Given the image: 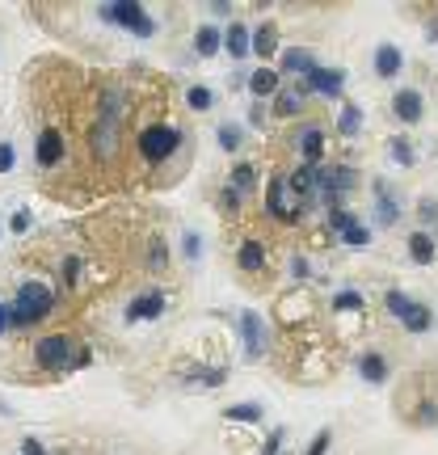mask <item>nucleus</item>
Instances as JSON below:
<instances>
[{
  "label": "nucleus",
  "instance_id": "393cba45",
  "mask_svg": "<svg viewBox=\"0 0 438 455\" xmlns=\"http://www.w3.org/2000/svg\"><path fill=\"white\" fill-rule=\"evenodd\" d=\"M148 266H152V274H165V266H169V253H165L160 236H152V245H148Z\"/></svg>",
  "mask_w": 438,
  "mask_h": 455
},
{
  "label": "nucleus",
  "instance_id": "72a5a7b5",
  "mask_svg": "<svg viewBox=\"0 0 438 455\" xmlns=\"http://www.w3.org/2000/svg\"><path fill=\"white\" fill-rule=\"evenodd\" d=\"M17 169V148L8 139H0V173H13Z\"/></svg>",
  "mask_w": 438,
  "mask_h": 455
},
{
  "label": "nucleus",
  "instance_id": "423d86ee",
  "mask_svg": "<svg viewBox=\"0 0 438 455\" xmlns=\"http://www.w3.org/2000/svg\"><path fill=\"white\" fill-rule=\"evenodd\" d=\"M34 156H38V169L63 165V135H59L55 127H42V131H38V143H34Z\"/></svg>",
  "mask_w": 438,
  "mask_h": 455
},
{
  "label": "nucleus",
  "instance_id": "e433bc0d",
  "mask_svg": "<svg viewBox=\"0 0 438 455\" xmlns=\"http://www.w3.org/2000/svg\"><path fill=\"white\" fill-rule=\"evenodd\" d=\"M329 451V430H321L316 439H312V447H308V455H325Z\"/></svg>",
  "mask_w": 438,
  "mask_h": 455
},
{
  "label": "nucleus",
  "instance_id": "f8f14e48",
  "mask_svg": "<svg viewBox=\"0 0 438 455\" xmlns=\"http://www.w3.org/2000/svg\"><path fill=\"white\" fill-rule=\"evenodd\" d=\"M236 266L245 270V274H257L262 266H266V249H262V241H240V249H236Z\"/></svg>",
  "mask_w": 438,
  "mask_h": 455
},
{
  "label": "nucleus",
  "instance_id": "2eb2a0df",
  "mask_svg": "<svg viewBox=\"0 0 438 455\" xmlns=\"http://www.w3.org/2000/svg\"><path fill=\"white\" fill-rule=\"evenodd\" d=\"M283 198H287V173H274V177H270V198H266V207H270V215H278V219H295V215L283 207Z\"/></svg>",
  "mask_w": 438,
  "mask_h": 455
},
{
  "label": "nucleus",
  "instance_id": "4c0bfd02",
  "mask_svg": "<svg viewBox=\"0 0 438 455\" xmlns=\"http://www.w3.org/2000/svg\"><path fill=\"white\" fill-rule=\"evenodd\" d=\"M278 447H283V430H274V435L266 439V447H262V455H278Z\"/></svg>",
  "mask_w": 438,
  "mask_h": 455
},
{
  "label": "nucleus",
  "instance_id": "4468645a",
  "mask_svg": "<svg viewBox=\"0 0 438 455\" xmlns=\"http://www.w3.org/2000/svg\"><path fill=\"white\" fill-rule=\"evenodd\" d=\"M278 80H283V76H278L274 68H257V72L249 76V93H253V97H274V93H278Z\"/></svg>",
  "mask_w": 438,
  "mask_h": 455
},
{
  "label": "nucleus",
  "instance_id": "bb28decb",
  "mask_svg": "<svg viewBox=\"0 0 438 455\" xmlns=\"http://www.w3.org/2000/svg\"><path fill=\"white\" fill-rule=\"evenodd\" d=\"M211 101H215V97H211L207 84H194V89L186 93V105H190V110H211Z\"/></svg>",
  "mask_w": 438,
  "mask_h": 455
},
{
  "label": "nucleus",
  "instance_id": "ddd939ff",
  "mask_svg": "<svg viewBox=\"0 0 438 455\" xmlns=\"http://www.w3.org/2000/svg\"><path fill=\"white\" fill-rule=\"evenodd\" d=\"M401 68H405V55H401L392 42L375 46V72H380V76H401Z\"/></svg>",
  "mask_w": 438,
  "mask_h": 455
},
{
  "label": "nucleus",
  "instance_id": "f704fd0d",
  "mask_svg": "<svg viewBox=\"0 0 438 455\" xmlns=\"http://www.w3.org/2000/svg\"><path fill=\"white\" fill-rule=\"evenodd\" d=\"M219 143H224L228 152H236V148H240V127H232V122L219 127Z\"/></svg>",
  "mask_w": 438,
  "mask_h": 455
},
{
  "label": "nucleus",
  "instance_id": "5701e85b",
  "mask_svg": "<svg viewBox=\"0 0 438 455\" xmlns=\"http://www.w3.org/2000/svg\"><path fill=\"white\" fill-rule=\"evenodd\" d=\"M249 46H257V55H262V59H270V55L278 51V30H274V25H262V30H257V38H253Z\"/></svg>",
  "mask_w": 438,
  "mask_h": 455
},
{
  "label": "nucleus",
  "instance_id": "1a4fd4ad",
  "mask_svg": "<svg viewBox=\"0 0 438 455\" xmlns=\"http://www.w3.org/2000/svg\"><path fill=\"white\" fill-rule=\"evenodd\" d=\"M295 139H299V156H304V165H312V169H316V165H321V156H325V131H321V127H304Z\"/></svg>",
  "mask_w": 438,
  "mask_h": 455
},
{
  "label": "nucleus",
  "instance_id": "412c9836",
  "mask_svg": "<svg viewBox=\"0 0 438 455\" xmlns=\"http://www.w3.org/2000/svg\"><path fill=\"white\" fill-rule=\"evenodd\" d=\"M253 186H257V169H253L249 160H240V165L232 169V190H236V194H249Z\"/></svg>",
  "mask_w": 438,
  "mask_h": 455
},
{
  "label": "nucleus",
  "instance_id": "20e7f679",
  "mask_svg": "<svg viewBox=\"0 0 438 455\" xmlns=\"http://www.w3.org/2000/svg\"><path fill=\"white\" fill-rule=\"evenodd\" d=\"M342 84H346V72L342 68H312L308 76H304V93H321V97H337L342 93Z\"/></svg>",
  "mask_w": 438,
  "mask_h": 455
},
{
  "label": "nucleus",
  "instance_id": "a878e982",
  "mask_svg": "<svg viewBox=\"0 0 438 455\" xmlns=\"http://www.w3.org/2000/svg\"><path fill=\"white\" fill-rule=\"evenodd\" d=\"M430 321H434V316H430V308H422V304H418V308L405 316V329H409V333H426V329H430Z\"/></svg>",
  "mask_w": 438,
  "mask_h": 455
},
{
  "label": "nucleus",
  "instance_id": "473e14b6",
  "mask_svg": "<svg viewBox=\"0 0 438 455\" xmlns=\"http://www.w3.org/2000/svg\"><path fill=\"white\" fill-rule=\"evenodd\" d=\"M342 241H346V245H354V249H363V245L371 241V232H367L363 224H354V228H346V232H342Z\"/></svg>",
  "mask_w": 438,
  "mask_h": 455
},
{
  "label": "nucleus",
  "instance_id": "2f4dec72",
  "mask_svg": "<svg viewBox=\"0 0 438 455\" xmlns=\"http://www.w3.org/2000/svg\"><path fill=\"white\" fill-rule=\"evenodd\" d=\"M257 418H262L257 405H232L228 409V422H257Z\"/></svg>",
  "mask_w": 438,
  "mask_h": 455
},
{
  "label": "nucleus",
  "instance_id": "6e6552de",
  "mask_svg": "<svg viewBox=\"0 0 438 455\" xmlns=\"http://www.w3.org/2000/svg\"><path fill=\"white\" fill-rule=\"evenodd\" d=\"M392 110H397V118H401V122H422L426 101H422V93H418V89H401V93L392 97Z\"/></svg>",
  "mask_w": 438,
  "mask_h": 455
},
{
  "label": "nucleus",
  "instance_id": "f3484780",
  "mask_svg": "<svg viewBox=\"0 0 438 455\" xmlns=\"http://www.w3.org/2000/svg\"><path fill=\"white\" fill-rule=\"evenodd\" d=\"M359 371H363V380L367 384H384L388 380V363H384V354H363V363H359Z\"/></svg>",
  "mask_w": 438,
  "mask_h": 455
},
{
  "label": "nucleus",
  "instance_id": "c85d7f7f",
  "mask_svg": "<svg viewBox=\"0 0 438 455\" xmlns=\"http://www.w3.org/2000/svg\"><path fill=\"white\" fill-rule=\"evenodd\" d=\"M388 148H392V160H397V165H413V148H409V139H405V135H392V139H388Z\"/></svg>",
  "mask_w": 438,
  "mask_h": 455
},
{
  "label": "nucleus",
  "instance_id": "f257e3e1",
  "mask_svg": "<svg viewBox=\"0 0 438 455\" xmlns=\"http://www.w3.org/2000/svg\"><path fill=\"white\" fill-rule=\"evenodd\" d=\"M51 312H55V291H51V283H38V278L17 283L13 304H8V325L25 329V325H38V321L51 316Z\"/></svg>",
  "mask_w": 438,
  "mask_h": 455
},
{
  "label": "nucleus",
  "instance_id": "39448f33",
  "mask_svg": "<svg viewBox=\"0 0 438 455\" xmlns=\"http://www.w3.org/2000/svg\"><path fill=\"white\" fill-rule=\"evenodd\" d=\"M105 17H110V21H118V25H127V30H135V34H152V30H156V25H152V17H148L135 0H122V4L105 8Z\"/></svg>",
  "mask_w": 438,
  "mask_h": 455
},
{
  "label": "nucleus",
  "instance_id": "7c9ffc66",
  "mask_svg": "<svg viewBox=\"0 0 438 455\" xmlns=\"http://www.w3.org/2000/svg\"><path fill=\"white\" fill-rule=\"evenodd\" d=\"M333 308L337 312H359L363 308V295L359 291H342V295H333Z\"/></svg>",
  "mask_w": 438,
  "mask_h": 455
},
{
  "label": "nucleus",
  "instance_id": "9d476101",
  "mask_svg": "<svg viewBox=\"0 0 438 455\" xmlns=\"http://www.w3.org/2000/svg\"><path fill=\"white\" fill-rule=\"evenodd\" d=\"M160 308H165V295L160 291H143V295L131 300L127 321H152V316H160Z\"/></svg>",
  "mask_w": 438,
  "mask_h": 455
},
{
  "label": "nucleus",
  "instance_id": "9b49d317",
  "mask_svg": "<svg viewBox=\"0 0 438 455\" xmlns=\"http://www.w3.org/2000/svg\"><path fill=\"white\" fill-rule=\"evenodd\" d=\"M312 68H316V55L304 51V46H291V51H283V72L278 76H308Z\"/></svg>",
  "mask_w": 438,
  "mask_h": 455
},
{
  "label": "nucleus",
  "instance_id": "6ab92c4d",
  "mask_svg": "<svg viewBox=\"0 0 438 455\" xmlns=\"http://www.w3.org/2000/svg\"><path fill=\"white\" fill-rule=\"evenodd\" d=\"M287 186L299 194V198H308L312 190H316V169L312 165H304V169H295V173H287Z\"/></svg>",
  "mask_w": 438,
  "mask_h": 455
},
{
  "label": "nucleus",
  "instance_id": "cd10ccee",
  "mask_svg": "<svg viewBox=\"0 0 438 455\" xmlns=\"http://www.w3.org/2000/svg\"><path fill=\"white\" fill-rule=\"evenodd\" d=\"M337 127H342V135H354V131L363 127V110H359V105H346L342 118H337Z\"/></svg>",
  "mask_w": 438,
  "mask_h": 455
},
{
  "label": "nucleus",
  "instance_id": "c756f323",
  "mask_svg": "<svg viewBox=\"0 0 438 455\" xmlns=\"http://www.w3.org/2000/svg\"><path fill=\"white\" fill-rule=\"evenodd\" d=\"M380 194H384V186H380ZM375 215H380V224H397V219H401V207H397V203H392V198L384 194V198H380V211H375Z\"/></svg>",
  "mask_w": 438,
  "mask_h": 455
},
{
  "label": "nucleus",
  "instance_id": "c9c22d12",
  "mask_svg": "<svg viewBox=\"0 0 438 455\" xmlns=\"http://www.w3.org/2000/svg\"><path fill=\"white\" fill-rule=\"evenodd\" d=\"M219 203H224V211H228V215H236V211H240V194H236L232 186H224V194H219Z\"/></svg>",
  "mask_w": 438,
  "mask_h": 455
},
{
  "label": "nucleus",
  "instance_id": "b1692460",
  "mask_svg": "<svg viewBox=\"0 0 438 455\" xmlns=\"http://www.w3.org/2000/svg\"><path fill=\"white\" fill-rule=\"evenodd\" d=\"M384 308H388L392 316H401V321H405V316H409V312H413L418 304H413V300H409L405 291H388V295H384Z\"/></svg>",
  "mask_w": 438,
  "mask_h": 455
},
{
  "label": "nucleus",
  "instance_id": "a211bd4d",
  "mask_svg": "<svg viewBox=\"0 0 438 455\" xmlns=\"http://www.w3.org/2000/svg\"><path fill=\"white\" fill-rule=\"evenodd\" d=\"M299 110H304V89H291V93L278 89V93H274V114L287 118V114H299Z\"/></svg>",
  "mask_w": 438,
  "mask_h": 455
},
{
  "label": "nucleus",
  "instance_id": "ea45409f",
  "mask_svg": "<svg viewBox=\"0 0 438 455\" xmlns=\"http://www.w3.org/2000/svg\"><path fill=\"white\" fill-rule=\"evenodd\" d=\"M21 455H46V447H42L38 439H25V443H21Z\"/></svg>",
  "mask_w": 438,
  "mask_h": 455
},
{
  "label": "nucleus",
  "instance_id": "f03ea898",
  "mask_svg": "<svg viewBox=\"0 0 438 455\" xmlns=\"http://www.w3.org/2000/svg\"><path fill=\"white\" fill-rule=\"evenodd\" d=\"M181 131L177 127H169V122H152V127H143V135H139V152H143V160L148 165H165L177 148H181Z\"/></svg>",
  "mask_w": 438,
  "mask_h": 455
},
{
  "label": "nucleus",
  "instance_id": "79ce46f5",
  "mask_svg": "<svg viewBox=\"0 0 438 455\" xmlns=\"http://www.w3.org/2000/svg\"><path fill=\"white\" fill-rule=\"evenodd\" d=\"M4 329H8V304H0V338H4Z\"/></svg>",
  "mask_w": 438,
  "mask_h": 455
},
{
  "label": "nucleus",
  "instance_id": "aec40b11",
  "mask_svg": "<svg viewBox=\"0 0 438 455\" xmlns=\"http://www.w3.org/2000/svg\"><path fill=\"white\" fill-rule=\"evenodd\" d=\"M219 42H224V38H219V30H215V25H202V30L194 34V51H198L202 59H211V55L219 51Z\"/></svg>",
  "mask_w": 438,
  "mask_h": 455
},
{
  "label": "nucleus",
  "instance_id": "7ed1b4c3",
  "mask_svg": "<svg viewBox=\"0 0 438 455\" xmlns=\"http://www.w3.org/2000/svg\"><path fill=\"white\" fill-rule=\"evenodd\" d=\"M72 338H63V333H51V338H38L34 342V359H38V367L42 371H51V376H59V371H67L72 367Z\"/></svg>",
  "mask_w": 438,
  "mask_h": 455
},
{
  "label": "nucleus",
  "instance_id": "a19ab883",
  "mask_svg": "<svg viewBox=\"0 0 438 455\" xmlns=\"http://www.w3.org/2000/svg\"><path fill=\"white\" fill-rule=\"evenodd\" d=\"M186 257H198V236H194V232L186 236Z\"/></svg>",
  "mask_w": 438,
  "mask_h": 455
},
{
  "label": "nucleus",
  "instance_id": "4be33fe9",
  "mask_svg": "<svg viewBox=\"0 0 438 455\" xmlns=\"http://www.w3.org/2000/svg\"><path fill=\"white\" fill-rule=\"evenodd\" d=\"M409 257H413V262H422V266H426V262H434V241H430L426 232H413V236H409Z\"/></svg>",
  "mask_w": 438,
  "mask_h": 455
},
{
  "label": "nucleus",
  "instance_id": "0eeeda50",
  "mask_svg": "<svg viewBox=\"0 0 438 455\" xmlns=\"http://www.w3.org/2000/svg\"><path fill=\"white\" fill-rule=\"evenodd\" d=\"M240 333H245V354L262 359L266 354V325H262L257 312H240Z\"/></svg>",
  "mask_w": 438,
  "mask_h": 455
},
{
  "label": "nucleus",
  "instance_id": "58836bf2",
  "mask_svg": "<svg viewBox=\"0 0 438 455\" xmlns=\"http://www.w3.org/2000/svg\"><path fill=\"white\" fill-rule=\"evenodd\" d=\"M8 228H13V232H30V215H25V211H17V215L8 219Z\"/></svg>",
  "mask_w": 438,
  "mask_h": 455
},
{
  "label": "nucleus",
  "instance_id": "dca6fc26",
  "mask_svg": "<svg viewBox=\"0 0 438 455\" xmlns=\"http://www.w3.org/2000/svg\"><path fill=\"white\" fill-rule=\"evenodd\" d=\"M224 46H228L232 59H245V55H249V30H245L240 21H232L228 34H224Z\"/></svg>",
  "mask_w": 438,
  "mask_h": 455
}]
</instances>
